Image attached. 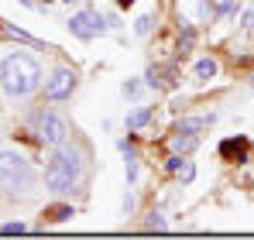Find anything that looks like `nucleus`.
<instances>
[{"mask_svg": "<svg viewBox=\"0 0 254 240\" xmlns=\"http://www.w3.org/2000/svg\"><path fill=\"white\" fill-rule=\"evenodd\" d=\"M0 89L10 100H24L42 89V65L28 52H10L0 59Z\"/></svg>", "mask_w": 254, "mask_h": 240, "instance_id": "1", "label": "nucleus"}, {"mask_svg": "<svg viewBox=\"0 0 254 240\" xmlns=\"http://www.w3.org/2000/svg\"><path fill=\"white\" fill-rule=\"evenodd\" d=\"M35 185V168L21 151L0 148V189L7 192H31Z\"/></svg>", "mask_w": 254, "mask_h": 240, "instance_id": "2", "label": "nucleus"}, {"mask_svg": "<svg viewBox=\"0 0 254 240\" xmlns=\"http://www.w3.org/2000/svg\"><path fill=\"white\" fill-rule=\"evenodd\" d=\"M69 137H72V127H69V120L62 117V114L45 110L42 117H38V141H42V144L59 148V144H65Z\"/></svg>", "mask_w": 254, "mask_h": 240, "instance_id": "3", "label": "nucleus"}, {"mask_svg": "<svg viewBox=\"0 0 254 240\" xmlns=\"http://www.w3.org/2000/svg\"><path fill=\"white\" fill-rule=\"evenodd\" d=\"M76 79H79L76 69H65V65L55 69L52 79L45 82V100H48V103H62V100H69V96L76 93Z\"/></svg>", "mask_w": 254, "mask_h": 240, "instance_id": "4", "label": "nucleus"}, {"mask_svg": "<svg viewBox=\"0 0 254 240\" xmlns=\"http://www.w3.org/2000/svg\"><path fill=\"white\" fill-rule=\"evenodd\" d=\"M42 179H45V189H48V192H55V196H69V192L76 189V182H79L72 172H65V168H62V165H55V161H48V168H45Z\"/></svg>", "mask_w": 254, "mask_h": 240, "instance_id": "5", "label": "nucleus"}, {"mask_svg": "<svg viewBox=\"0 0 254 240\" xmlns=\"http://www.w3.org/2000/svg\"><path fill=\"white\" fill-rule=\"evenodd\" d=\"M52 161H55V165H62L65 172H72L76 179H83V172H86V151H83V148H76V144H69V141L55 148Z\"/></svg>", "mask_w": 254, "mask_h": 240, "instance_id": "6", "label": "nucleus"}, {"mask_svg": "<svg viewBox=\"0 0 254 240\" xmlns=\"http://www.w3.org/2000/svg\"><path fill=\"white\" fill-rule=\"evenodd\" d=\"M69 31L76 35V38H96V35H103V17L100 14H93V10H79V14H72L69 17Z\"/></svg>", "mask_w": 254, "mask_h": 240, "instance_id": "7", "label": "nucleus"}, {"mask_svg": "<svg viewBox=\"0 0 254 240\" xmlns=\"http://www.w3.org/2000/svg\"><path fill=\"white\" fill-rule=\"evenodd\" d=\"M220 158L223 161H244L248 158V141L244 137H227L220 144Z\"/></svg>", "mask_w": 254, "mask_h": 240, "instance_id": "8", "label": "nucleus"}, {"mask_svg": "<svg viewBox=\"0 0 254 240\" xmlns=\"http://www.w3.org/2000/svg\"><path fill=\"white\" fill-rule=\"evenodd\" d=\"M199 148V137L192 134V130H175L172 134V151L175 155H189V151H196Z\"/></svg>", "mask_w": 254, "mask_h": 240, "instance_id": "9", "label": "nucleus"}, {"mask_svg": "<svg viewBox=\"0 0 254 240\" xmlns=\"http://www.w3.org/2000/svg\"><path fill=\"white\" fill-rule=\"evenodd\" d=\"M69 216H76V209H72L69 202H62V206H48V209L42 213V227H45V223H65Z\"/></svg>", "mask_w": 254, "mask_h": 240, "instance_id": "10", "label": "nucleus"}, {"mask_svg": "<svg viewBox=\"0 0 254 240\" xmlns=\"http://www.w3.org/2000/svg\"><path fill=\"white\" fill-rule=\"evenodd\" d=\"M0 35H7V38L21 41V45H35V48H42V41H38V38H31V35H28V31H21V28H10L7 21H0Z\"/></svg>", "mask_w": 254, "mask_h": 240, "instance_id": "11", "label": "nucleus"}, {"mask_svg": "<svg viewBox=\"0 0 254 240\" xmlns=\"http://www.w3.org/2000/svg\"><path fill=\"white\" fill-rule=\"evenodd\" d=\"M216 72H220V65H216V59H199V62H196V79H213V76H216Z\"/></svg>", "mask_w": 254, "mask_h": 240, "instance_id": "12", "label": "nucleus"}, {"mask_svg": "<svg viewBox=\"0 0 254 240\" xmlns=\"http://www.w3.org/2000/svg\"><path fill=\"white\" fill-rule=\"evenodd\" d=\"M148 120H151V107H141V110H134V114L127 117V127H130V130H137V127H144Z\"/></svg>", "mask_w": 254, "mask_h": 240, "instance_id": "13", "label": "nucleus"}, {"mask_svg": "<svg viewBox=\"0 0 254 240\" xmlns=\"http://www.w3.org/2000/svg\"><path fill=\"white\" fill-rule=\"evenodd\" d=\"M175 179H179L182 185H189V182L196 179V165H192V161H186V158H182V165L175 168Z\"/></svg>", "mask_w": 254, "mask_h": 240, "instance_id": "14", "label": "nucleus"}, {"mask_svg": "<svg viewBox=\"0 0 254 240\" xmlns=\"http://www.w3.org/2000/svg\"><path fill=\"white\" fill-rule=\"evenodd\" d=\"M134 35H141V38L151 35V14H141V17L134 21Z\"/></svg>", "mask_w": 254, "mask_h": 240, "instance_id": "15", "label": "nucleus"}, {"mask_svg": "<svg viewBox=\"0 0 254 240\" xmlns=\"http://www.w3.org/2000/svg\"><path fill=\"white\" fill-rule=\"evenodd\" d=\"M148 230H165V216L162 213H148Z\"/></svg>", "mask_w": 254, "mask_h": 240, "instance_id": "16", "label": "nucleus"}, {"mask_svg": "<svg viewBox=\"0 0 254 240\" xmlns=\"http://www.w3.org/2000/svg\"><path fill=\"white\" fill-rule=\"evenodd\" d=\"M134 182H137V161L127 158V185H134Z\"/></svg>", "mask_w": 254, "mask_h": 240, "instance_id": "17", "label": "nucleus"}, {"mask_svg": "<svg viewBox=\"0 0 254 240\" xmlns=\"http://www.w3.org/2000/svg\"><path fill=\"white\" fill-rule=\"evenodd\" d=\"M0 234H24V223H3Z\"/></svg>", "mask_w": 254, "mask_h": 240, "instance_id": "18", "label": "nucleus"}, {"mask_svg": "<svg viewBox=\"0 0 254 240\" xmlns=\"http://www.w3.org/2000/svg\"><path fill=\"white\" fill-rule=\"evenodd\" d=\"M137 89H141L137 82H127V86H124V96H130V100H134V96H137Z\"/></svg>", "mask_w": 254, "mask_h": 240, "instance_id": "19", "label": "nucleus"}, {"mask_svg": "<svg viewBox=\"0 0 254 240\" xmlns=\"http://www.w3.org/2000/svg\"><path fill=\"white\" fill-rule=\"evenodd\" d=\"M241 28H248V31H251V28H254V7H251V10H248V14H244V24H241Z\"/></svg>", "mask_w": 254, "mask_h": 240, "instance_id": "20", "label": "nucleus"}, {"mask_svg": "<svg viewBox=\"0 0 254 240\" xmlns=\"http://www.w3.org/2000/svg\"><path fill=\"white\" fill-rule=\"evenodd\" d=\"M130 3H134V0H117V7H130Z\"/></svg>", "mask_w": 254, "mask_h": 240, "instance_id": "21", "label": "nucleus"}, {"mask_svg": "<svg viewBox=\"0 0 254 240\" xmlns=\"http://www.w3.org/2000/svg\"><path fill=\"white\" fill-rule=\"evenodd\" d=\"M62 3H72V0H62Z\"/></svg>", "mask_w": 254, "mask_h": 240, "instance_id": "22", "label": "nucleus"}, {"mask_svg": "<svg viewBox=\"0 0 254 240\" xmlns=\"http://www.w3.org/2000/svg\"><path fill=\"white\" fill-rule=\"evenodd\" d=\"M251 86H254V76H251Z\"/></svg>", "mask_w": 254, "mask_h": 240, "instance_id": "23", "label": "nucleus"}]
</instances>
